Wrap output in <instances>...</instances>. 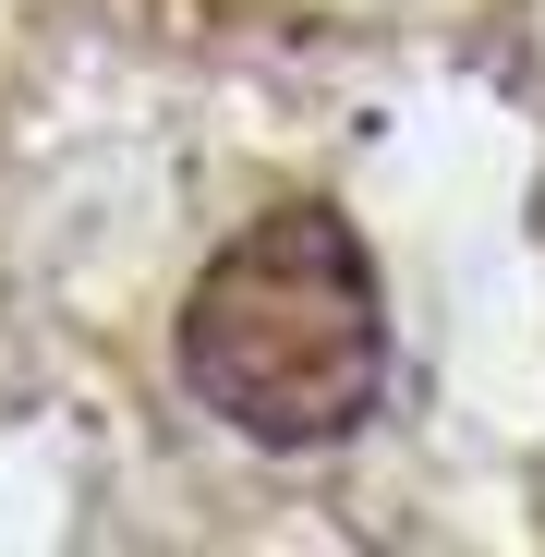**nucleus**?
<instances>
[{
	"label": "nucleus",
	"mask_w": 545,
	"mask_h": 557,
	"mask_svg": "<svg viewBox=\"0 0 545 557\" xmlns=\"http://www.w3.org/2000/svg\"><path fill=\"white\" fill-rule=\"evenodd\" d=\"M170 363L195 412L243 448H339L388 400V278L339 207H267L243 219L170 315Z\"/></svg>",
	"instance_id": "1"
}]
</instances>
